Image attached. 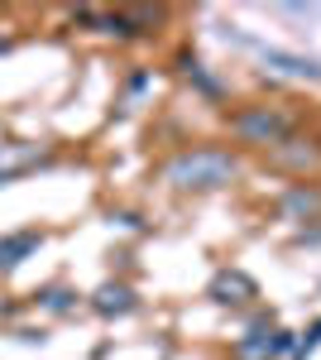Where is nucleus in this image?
<instances>
[{
    "mask_svg": "<svg viewBox=\"0 0 321 360\" xmlns=\"http://www.w3.org/2000/svg\"><path fill=\"white\" fill-rule=\"evenodd\" d=\"M168 188H178V193H216V188H225V183H235L240 178V159L230 154V149H211V144H202V149H183V154H173L159 173Z\"/></svg>",
    "mask_w": 321,
    "mask_h": 360,
    "instance_id": "obj_1",
    "label": "nucleus"
},
{
    "mask_svg": "<svg viewBox=\"0 0 321 360\" xmlns=\"http://www.w3.org/2000/svg\"><path fill=\"white\" fill-rule=\"evenodd\" d=\"M230 130L244 144H259V149H283L293 139V115L273 111V106H244L230 115Z\"/></svg>",
    "mask_w": 321,
    "mask_h": 360,
    "instance_id": "obj_2",
    "label": "nucleus"
},
{
    "mask_svg": "<svg viewBox=\"0 0 321 360\" xmlns=\"http://www.w3.org/2000/svg\"><path fill=\"white\" fill-rule=\"evenodd\" d=\"M293 332H283V327H273V317H259L249 332L235 341V360H278V356H293Z\"/></svg>",
    "mask_w": 321,
    "mask_h": 360,
    "instance_id": "obj_3",
    "label": "nucleus"
},
{
    "mask_svg": "<svg viewBox=\"0 0 321 360\" xmlns=\"http://www.w3.org/2000/svg\"><path fill=\"white\" fill-rule=\"evenodd\" d=\"M259 288H254V278L244 274V269H221V274L211 278V288H207V298L211 303H221V307H240V303H249Z\"/></svg>",
    "mask_w": 321,
    "mask_h": 360,
    "instance_id": "obj_4",
    "label": "nucleus"
},
{
    "mask_svg": "<svg viewBox=\"0 0 321 360\" xmlns=\"http://www.w3.org/2000/svg\"><path fill=\"white\" fill-rule=\"evenodd\" d=\"M39 245H44V231H15V236H0V274L20 269Z\"/></svg>",
    "mask_w": 321,
    "mask_h": 360,
    "instance_id": "obj_5",
    "label": "nucleus"
},
{
    "mask_svg": "<svg viewBox=\"0 0 321 360\" xmlns=\"http://www.w3.org/2000/svg\"><path fill=\"white\" fill-rule=\"evenodd\" d=\"M91 312H101V317H125V312H134V288L130 283H101L91 293Z\"/></svg>",
    "mask_w": 321,
    "mask_h": 360,
    "instance_id": "obj_6",
    "label": "nucleus"
},
{
    "mask_svg": "<svg viewBox=\"0 0 321 360\" xmlns=\"http://www.w3.org/2000/svg\"><path fill=\"white\" fill-rule=\"evenodd\" d=\"M259 58H264L268 68H278V72H288V77H312V82H321V63H312V58L283 53V49H259Z\"/></svg>",
    "mask_w": 321,
    "mask_h": 360,
    "instance_id": "obj_7",
    "label": "nucleus"
},
{
    "mask_svg": "<svg viewBox=\"0 0 321 360\" xmlns=\"http://www.w3.org/2000/svg\"><path fill=\"white\" fill-rule=\"evenodd\" d=\"M283 212H288L293 221H307V217H317V212H321V188L293 183V188L283 193Z\"/></svg>",
    "mask_w": 321,
    "mask_h": 360,
    "instance_id": "obj_8",
    "label": "nucleus"
},
{
    "mask_svg": "<svg viewBox=\"0 0 321 360\" xmlns=\"http://www.w3.org/2000/svg\"><path fill=\"white\" fill-rule=\"evenodd\" d=\"M39 164H44L39 144H10V149H0V173L5 178H15L20 168H39Z\"/></svg>",
    "mask_w": 321,
    "mask_h": 360,
    "instance_id": "obj_9",
    "label": "nucleus"
},
{
    "mask_svg": "<svg viewBox=\"0 0 321 360\" xmlns=\"http://www.w3.org/2000/svg\"><path fill=\"white\" fill-rule=\"evenodd\" d=\"M39 303L48 307L53 317H63V312H72V307H77V293H72V288H63V283H53V288H44V298H39Z\"/></svg>",
    "mask_w": 321,
    "mask_h": 360,
    "instance_id": "obj_10",
    "label": "nucleus"
},
{
    "mask_svg": "<svg viewBox=\"0 0 321 360\" xmlns=\"http://www.w3.org/2000/svg\"><path fill=\"white\" fill-rule=\"evenodd\" d=\"M183 72H188V77H192V82H197V86H202L207 96H221V91H225V86L216 82V77H211V72H207V68H202V63H197V58H183Z\"/></svg>",
    "mask_w": 321,
    "mask_h": 360,
    "instance_id": "obj_11",
    "label": "nucleus"
},
{
    "mask_svg": "<svg viewBox=\"0 0 321 360\" xmlns=\"http://www.w3.org/2000/svg\"><path fill=\"white\" fill-rule=\"evenodd\" d=\"M317 346H321V322H312V327H307V332L293 341V360H307Z\"/></svg>",
    "mask_w": 321,
    "mask_h": 360,
    "instance_id": "obj_12",
    "label": "nucleus"
},
{
    "mask_svg": "<svg viewBox=\"0 0 321 360\" xmlns=\"http://www.w3.org/2000/svg\"><path fill=\"white\" fill-rule=\"evenodd\" d=\"M5 53H10V39H5V34H0V58H5Z\"/></svg>",
    "mask_w": 321,
    "mask_h": 360,
    "instance_id": "obj_13",
    "label": "nucleus"
},
{
    "mask_svg": "<svg viewBox=\"0 0 321 360\" xmlns=\"http://www.w3.org/2000/svg\"><path fill=\"white\" fill-rule=\"evenodd\" d=\"M5 183H10V178H5V173H0V188H5Z\"/></svg>",
    "mask_w": 321,
    "mask_h": 360,
    "instance_id": "obj_14",
    "label": "nucleus"
}]
</instances>
